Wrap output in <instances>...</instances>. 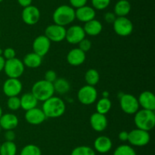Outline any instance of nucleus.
Returning <instances> with one entry per match:
<instances>
[{
  "instance_id": "4be33fe9",
  "label": "nucleus",
  "mask_w": 155,
  "mask_h": 155,
  "mask_svg": "<svg viewBox=\"0 0 155 155\" xmlns=\"http://www.w3.org/2000/svg\"><path fill=\"white\" fill-rule=\"evenodd\" d=\"M83 30L86 34L89 35V36H97L102 30V24L98 20L92 19L85 23Z\"/></svg>"
},
{
  "instance_id": "b1692460",
  "label": "nucleus",
  "mask_w": 155,
  "mask_h": 155,
  "mask_svg": "<svg viewBox=\"0 0 155 155\" xmlns=\"http://www.w3.org/2000/svg\"><path fill=\"white\" fill-rule=\"evenodd\" d=\"M42 58L40 56L35 53H30L26 55L23 59V63L24 66L30 68H38L42 64Z\"/></svg>"
},
{
  "instance_id": "dca6fc26",
  "label": "nucleus",
  "mask_w": 155,
  "mask_h": 155,
  "mask_svg": "<svg viewBox=\"0 0 155 155\" xmlns=\"http://www.w3.org/2000/svg\"><path fill=\"white\" fill-rule=\"evenodd\" d=\"M138 101L139 106H142L143 109L152 111L155 110V96L151 91H145L141 93Z\"/></svg>"
},
{
  "instance_id": "a211bd4d",
  "label": "nucleus",
  "mask_w": 155,
  "mask_h": 155,
  "mask_svg": "<svg viewBox=\"0 0 155 155\" xmlns=\"http://www.w3.org/2000/svg\"><path fill=\"white\" fill-rule=\"evenodd\" d=\"M86 53L80 49L75 48L71 50L67 56V60L70 65L73 66H79L86 60Z\"/></svg>"
},
{
  "instance_id": "09e8293b",
  "label": "nucleus",
  "mask_w": 155,
  "mask_h": 155,
  "mask_svg": "<svg viewBox=\"0 0 155 155\" xmlns=\"http://www.w3.org/2000/svg\"><path fill=\"white\" fill-rule=\"evenodd\" d=\"M0 146H1V144H0Z\"/></svg>"
},
{
  "instance_id": "5701e85b",
  "label": "nucleus",
  "mask_w": 155,
  "mask_h": 155,
  "mask_svg": "<svg viewBox=\"0 0 155 155\" xmlns=\"http://www.w3.org/2000/svg\"><path fill=\"white\" fill-rule=\"evenodd\" d=\"M20 100H21V108L26 111L30 110L37 106L38 100L31 92L23 94Z\"/></svg>"
},
{
  "instance_id": "bb28decb",
  "label": "nucleus",
  "mask_w": 155,
  "mask_h": 155,
  "mask_svg": "<svg viewBox=\"0 0 155 155\" xmlns=\"http://www.w3.org/2000/svg\"><path fill=\"white\" fill-rule=\"evenodd\" d=\"M85 80L88 85L95 87L100 80V74L96 69L91 68L86 71L85 74Z\"/></svg>"
},
{
  "instance_id": "49530a36",
  "label": "nucleus",
  "mask_w": 155,
  "mask_h": 155,
  "mask_svg": "<svg viewBox=\"0 0 155 155\" xmlns=\"http://www.w3.org/2000/svg\"><path fill=\"white\" fill-rule=\"evenodd\" d=\"M1 131H2V128H1V126H0V132H1Z\"/></svg>"
},
{
  "instance_id": "473e14b6",
  "label": "nucleus",
  "mask_w": 155,
  "mask_h": 155,
  "mask_svg": "<svg viewBox=\"0 0 155 155\" xmlns=\"http://www.w3.org/2000/svg\"><path fill=\"white\" fill-rule=\"evenodd\" d=\"M7 106L11 110H18L21 108V100L18 96L8 97L7 101Z\"/></svg>"
},
{
  "instance_id": "1a4fd4ad",
  "label": "nucleus",
  "mask_w": 155,
  "mask_h": 155,
  "mask_svg": "<svg viewBox=\"0 0 155 155\" xmlns=\"http://www.w3.org/2000/svg\"><path fill=\"white\" fill-rule=\"evenodd\" d=\"M120 105L122 110L127 114H135L139 109L138 99L130 94H125L121 97Z\"/></svg>"
},
{
  "instance_id": "c756f323",
  "label": "nucleus",
  "mask_w": 155,
  "mask_h": 155,
  "mask_svg": "<svg viewBox=\"0 0 155 155\" xmlns=\"http://www.w3.org/2000/svg\"><path fill=\"white\" fill-rule=\"evenodd\" d=\"M113 155H136V152L131 146L122 144L115 149Z\"/></svg>"
},
{
  "instance_id": "6e6552de",
  "label": "nucleus",
  "mask_w": 155,
  "mask_h": 155,
  "mask_svg": "<svg viewBox=\"0 0 155 155\" xmlns=\"http://www.w3.org/2000/svg\"><path fill=\"white\" fill-rule=\"evenodd\" d=\"M78 100L82 104L91 105L95 103L98 97V92L94 86L85 85L78 91Z\"/></svg>"
},
{
  "instance_id": "e433bc0d",
  "label": "nucleus",
  "mask_w": 155,
  "mask_h": 155,
  "mask_svg": "<svg viewBox=\"0 0 155 155\" xmlns=\"http://www.w3.org/2000/svg\"><path fill=\"white\" fill-rule=\"evenodd\" d=\"M57 74L54 70H48L45 74V80L50 83H54V81L57 79Z\"/></svg>"
},
{
  "instance_id": "393cba45",
  "label": "nucleus",
  "mask_w": 155,
  "mask_h": 155,
  "mask_svg": "<svg viewBox=\"0 0 155 155\" xmlns=\"http://www.w3.org/2000/svg\"><path fill=\"white\" fill-rule=\"evenodd\" d=\"M131 11V5L127 0H120L114 6V14L117 17H126Z\"/></svg>"
},
{
  "instance_id": "a19ab883",
  "label": "nucleus",
  "mask_w": 155,
  "mask_h": 155,
  "mask_svg": "<svg viewBox=\"0 0 155 155\" xmlns=\"http://www.w3.org/2000/svg\"><path fill=\"white\" fill-rule=\"evenodd\" d=\"M129 132L127 131H122L118 135V138L121 141H128Z\"/></svg>"
},
{
  "instance_id": "9d476101",
  "label": "nucleus",
  "mask_w": 155,
  "mask_h": 155,
  "mask_svg": "<svg viewBox=\"0 0 155 155\" xmlns=\"http://www.w3.org/2000/svg\"><path fill=\"white\" fill-rule=\"evenodd\" d=\"M45 36L52 42H61L65 39L66 29L63 26L58 24H51L48 26L45 30Z\"/></svg>"
},
{
  "instance_id": "c9c22d12",
  "label": "nucleus",
  "mask_w": 155,
  "mask_h": 155,
  "mask_svg": "<svg viewBox=\"0 0 155 155\" xmlns=\"http://www.w3.org/2000/svg\"><path fill=\"white\" fill-rule=\"evenodd\" d=\"M3 57L5 60H8V59H12L15 58V56H16V52L14 50L13 48H11V47H8V48L5 49L3 50Z\"/></svg>"
},
{
  "instance_id": "4468645a",
  "label": "nucleus",
  "mask_w": 155,
  "mask_h": 155,
  "mask_svg": "<svg viewBox=\"0 0 155 155\" xmlns=\"http://www.w3.org/2000/svg\"><path fill=\"white\" fill-rule=\"evenodd\" d=\"M21 15L24 22L28 25H34L40 19V12L39 9L33 5L24 8Z\"/></svg>"
},
{
  "instance_id": "cd10ccee",
  "label": "nucleus",
  "mask_w": 155,
  "mask_h": 155,
  "mask_svg": "<svg viewBox=\"0 0 155 155\" xmlns=\"http://www.w3.org/2000/svg\"><path fill=\"white\" fill-rule=\"evenodd\" d=\"M17 146L14 141H5L0 146V155H16Z\"/></svg>"
},
{
  "instance_id": "f03ea898",
  "label": "nucleus",
  "mask_w": 155,
  "mask_h": 155,
  "mask_svg": "<svg viewBox=\"0 0 155 155\" xmlns=\"http://www.w3.org/2000/svg\"><path fill=\"white\" fill-rule=\"evenodd\" d=\"M52 18L54 24L64 27L74 21L75 10L71 6L62 5L54 10Z\"/></svg>"
},
{
  "instance_id": "412c9836",
  "label": "nucleus",
  "mask_w": 155,
  "mask_h": 155,
  "mask_svg": "<svg viewBox=\"0 0 155 155\" xmlns=\"http://www.w3.org/2000/svg\"><path fill=\"white\" fill-rule=\"evenodd\" d=\"M94 147L98 153H105L110 150L112 147V141L110 138L104 135L98 137L94 141Z\"/></svg>"
},
{
  "instance_id": "4c0bfd02",
  "label": "nucleus",
  "mask_w": 155,
  "mask_h": 155,
  "mask_svg": "<svg viewBox=\"0 0 155 155\" xmlns=\"http://www.w3.org/2000/svg\"><path fill=\"white\" fill-rule=\"evenodd\" d=\"M87 1L88 0H70V3L71 5V7L78 9V8L86 5Z\"/></svg>"
},
{
  "instance_id": "f3484780",
  "label": "nucleus",
  "mask_w": 155,
  "mask_h": 155,
  "mask_svg": "<svg viewBox=\"0 0 155 155\" xmlns=\"http://www.w3.org/2000/svg\"><path fill=\"white\" fill-rule=\"evenodd\" d=\"M90 125L96 132H102L107 126V117L104 114L94 112L90 116Z\"/></svg>"
},
{
  "instance_id": "2eb2a0df",
  "label": "nucleus",
  "mask_w": 155,
  "mask_h": 155,
  "mask_svg": "<svg viewBox=\"0 0 155 155\" xmlns=\"http://www.w3.org/2000/svg\"><path fill=\"white\" fill-rule=\"evenodd\" d=\"M46 119L42 109L35 107L26 111L25 119L31 125H39L43 122Z\"/></svg>"
},
{
  "instance_id": "6ab92c4d",
  "label": "nucleus",
  "mask_w": 155,
  "mask_h": 155,
  "mask_svg": "<svg viewBox=\"0 0 155 155\" xmlns=\"http://www.w3.org/2000/svg\"><path fill=\"white\" fill-rule=\"evenodd\" d=\"M76 18L82 22L86 23L92 19H95V11L93 8L84 5L75 10Z\"/></svg>"
},
{
  "instance_id": "c03bdc74",
  "label": "nucleus",
  "mask_w": 155,
  "mask_h": 155,
  "mask_svg": "<svg viewBox=\"0 0 155 155\" xmlns=\"http://www.w3.org/2000/svg\"><path fill=\"white\" fill-rule=\"evenodd\" d=\"M3 53V50L2 48H0V56H2Z\"/></svg>"
},
{
  "instance_id": "20e7f679",
  "label": "nucleus",
  "mask_w": 155,
  "mask_h": 155,
  "mask_svg": "<svg viewBox=\"0 0 155 155\" xmlns=\"http://www.w3.org/2000/svg\"><path fill=\"white\" fill-rule=\"evenodd\" d=\"M31 93L38 101L44 102L54 95V90L53 84L47 81L45 79L38 81L32 87Z\"/></svg>"
},
{
  "instance_id": "ddd939ff",
  "label": "nucleus",
  "mask_w": 155,
  "mask_h": 155,
  "mask_svg": "<svg viewBox=\"0 0 155 155\" xmlns=\"http://www.w3.org/2000/svg\"><path fill=\"white\" fill-rule=\"evenodd\" d=\"M51 46V41L45 36L40 35L34 40L33 43V53L43 57L48 53Z\"/></svg>"
},
{
  "instance_id": "a878e982",
  "label": "nucleus",
  "mask_w": 155,
  "mask_h": 155,
  "mask_svg": "<svg viewBox=\"0 0 155 155\" xmlns=\"http://www.w3.org/2000/svg\"><path fill=\"white\" fill-rule=\"evenodd\" d=\"M54 92L59 94H64L69 92L71 89L70 82L64 78H58L53 83Z\"/></svg>"
},
{
  "instance_id": "37998d69",
  "label": "nucleus",
  "mask_w": 155,
  "mask_h": 155,
  "mask_svg": "<svg viewBox=\"0 0 155 155\" xmlns=\"http://www.w3.org/2000/svg\"><path fill=\"white\" fill-rule=\"evenodd\" d=\"M5 63V59L2 56H0V72L4 69Z\"/></svg>"
},
{
  "instance_id": "9b49d317",
  "label": "nucleus",
  "mask_w": 155,
  "mask_h": 155,
  "mask_svg": "<svg viewBox=\"0 0 155 155\" xmlns=\"http://www.w3.org/2000/svg\"><path fill=\"white\" fill-rule=\"evenodd\" d=\"M86 37L83 27L80 25H74L66 30L65 39L71 44H78Z\"/></svg>"
},
{
  "instance_id": "c85d7f7f",
  "label": "nucleus",
  "mask_w": 155,
  "mask_h": 155,
  "mask_svg": "<svg viewBox=\"0 0 155 155\" xmlns=\"http://www.w3.org/2000/svg\"><path fill=\"white\" fill-rule=\"evenodd\" d=\"M111 101L107 97H103L100 99L96 104L97 112L101 114H107L111 108Z\"/></svg>"
},
{
  "instance_id": "2f4dec72",
  "label": "nucleus",
  "mask_w": 155,
  "mask_h": 155,
  "mask_svg": "<svg viewBox=\"0 0 155 155\" xmlns=\"http://www.w3.org/2000/svg\"><path fill=\"white\" fill-rule=\"evenodd\" d=\"M71 155H96L95 151L89 146H78L71 152Z\"/></svg>"
},
{
  "instance_id": "423d86ee",
  "label": "nucleus",
  "mask_w": 155,
  "mask_h": 155,
  "mask_svg": "<svg viewBox=\"0 0 155 155\" xmlns=\"http://www.w3.org/2000/svg\"><path fill=\"white\" fill-rule=\"evenodd\" d=\"M151 137L149 132L140 129H136L129 132L128 141L132 145L143 147L149 143Z\"/></svg>"
},
{
  "instance_id": "ea45409f",
  "label": "nucleus",
  "mask_w": 155,
  "mask_h": 155,
  "mask_svg": "<svg viewBox=\"0 0 155 155\" xmlns=\"http://www.w3.org/2000/svg\"><path fill=\"white\" fill-rule=\"evenodd\" d=\"M15 137H16V135L13 130H7L5 133V138L8 141H14Z\"/></svg>"
},
{
  "instance_id": "f257e3e1",
  "label": "nucleus",
  "mask_w": 155,
  "mask_h": 155,
  "mask_svg": "<svg viewBox=\"0 0 155 155\" xmlns=\"http://www.w3.org/2000/svg\"><path fill=\"white\" fill-rule=\"evenodd\" d=\"M42 109L46 118H58L64 113L66 106L60 97L52 96L43 102Z\"/></svg>"
},
{
  "instance_id": "a18cd8bd",
  "label": "nucleus",
  "mask_w": 155,
  "mask_h": 155,
  "mask_svg": "<svg viewBox=\"0 0 155 155\" xmlns=\"http://www.w3.org/2000/svg\"><path fill=\"white\" fill-rule=\"evenodd\" d=\"M2 109L1 106H0V117L2 116Z\"/></svg>"
},
{
  "instance_id": "72a5a7b5",
  "label": "nucleus",
  "mask_w": 155,
  "mask_h": 155,
  "mask_svg": "<svg viewBox=\"0 0 155 155\" xmlns=\"http://www.w3.org/2000/svg\"><path fill=\"white\" fill-rule=\"evenodd\" d=\"M110 0H92L93 9L97 10L105 9L110 5Z\"/></svg>"
},
{
  "instance_id": "58836bf2",
  "label": "nucleus",
  "mask_w": 155,
  "mask_h": 155,
  "mask_svg": "<svg viewBox=\"0 0 155 155\" xmlns=\"http://www.w3.org/2000/svg\"><path fill=\"white\" fill-rule=\"evenodd\" d=\"M104 21H105L106 22L109 23V24H113V23L114 22L115 19L117 18V17L114 13H112V12H107V13L104 15Z\"/></svg>"
},
{
  "instance_id": "f8f14e48",
  "label": "nucleus",
  "mask_w": 155,
  "mask_h": 155,
  "mask_svg": "<svg viewBox=\"0 0 155 155\" xmlns=\"http://www.w3.org/2000/svg\"><path fill=\"white\" fill-rule=\"evenodd\" d=\"M22 91V84L18 78H10L5 81L3 92L8 97L18 96Z\"/></svg>"
},
{
  "instance_id": "79ce46f5",
  "label": "nucleus",
  "mask_w": 155,
  "mask_h": 155,
  "mask_svg": "<svg viewBox=\"0 0 155 155\" xmlns=\"http://www.w3.org/2000/svg\"><path fill=\"white\" fill-rule=\"evenodd\" d=\"M32 1H33V0H18L20 5L22 6V7L24 8H26L27 7V6L31 5Z\"/></svg>"
},
{
  "instance_id": "0eeeda50",
  "label": "nucleus",
  "mask_w": 155,
  "mask_h": 155,
  "mask_svg": "<svg viewBox=\"0 0 155 155\" xmlns=\"http://www.w3.org/2000/svg\"><path fill=\"white\" fill-rule=\"evenodd\" d=\"M113 27L115 33L121 36H129L133 30V23L127 17H117Z\"/></svg>"
},
{
  "instance_id": "aec40b11",
  "label": "nucleus",
  "mask_w": 155,
  "mask_h": 155,
  "mask_svg": "<svg viewBox=\"0 0 155 155\" xmlns=\"http://www.w3.org/2000/svg\"><path fill=\"white\" fill-rule=\"evenodd\" d=\"M18 118L12 113L2 114L0 117V126L4 130H13L18 125Z\"/></svg>"
},
{
  "instance_id": "7ed1b4c3",
  "label": "nucleus",
  "mask_w": 155,
  "mask_h": 155,
  "mask_svg": "<svg viewBox=\"0 0 155 155\" xmlns=\"http://www.w3.org/2000/svg\"><path fill=\"white\" fill-rule=\"evenodd\" d=\"M134 122L137 129L149 132L155 126L154 111L142 109L135 113Z\"/></svg>"
},
{
  "instance_id": "7c9ffc66",
  "label": "nucleus",
  "mask_w": 155,
  "mask_h": 155,
  "mask_svg": "<svg viewBox=\"0 0 155 155\" xmlns=\"http://www.w3.org/2000/svg\"><path fill=\"white\" fill-rule=\"evenodd\" d=\"M20 155H42V152L38 146L30 144L23 147Z\"/></svg>"
},
{
  "instance_id": "de8ad7c7",
  "label": "nucleus",
  "mask_w": 155,
  "mask_h": 155,
  "mask_svg": "<svg viewBox=\"0 0 155 155\" xmlns=\"http://www.w3.org/2000/svg\"><path fill=\"white\" fill-rule=\"evenodd\" d=\"M2 1H3V0H0V2H2Z\"/></svg>"
},
{
  "instance_id": "39448f33",
  "label": "nucleus",
  "mask_w": 155,
  "mask_h": 155,
  "mask_svg": "<svg viewBox=\"0 0 155 155\" xmlns=\"http://www.w3.org/2000/svg\"><path fill=\"white\" fill-rule=\"evenodd\" d=\"M6 75L10 78H18L24 71V65L21 59L14 58L5 60L4 69Z\"/></svg>"
},
{
  "instance_id": "f704fd0d",
  "label": "nucleus",
  "mask_w": 155,
  "mask_h": 155,
  "mask_svg": "<svg viewBox=\"0 0 155 155\" xmlns=\"http://www.w3.org/2000/svg\"><path fill=\"white\" fill-rule=\"evenodd\" d=\"M78 44L79 49H80L84 53H86V52L89 51L91 49V47H92V43H91V41L89 40L86 39V38H84L82 41H80Z\"/></svg>"
}]
</instances>
